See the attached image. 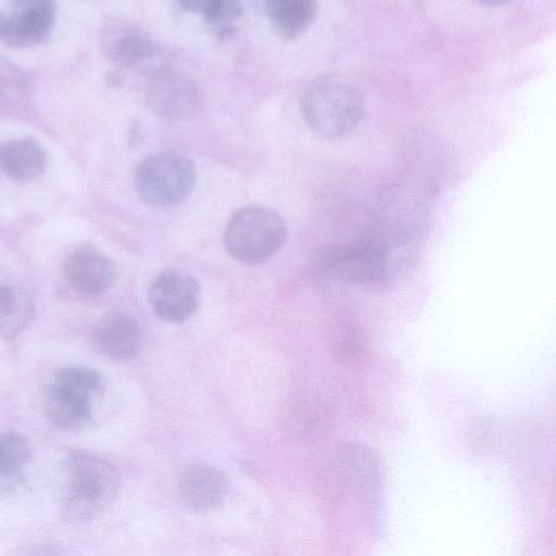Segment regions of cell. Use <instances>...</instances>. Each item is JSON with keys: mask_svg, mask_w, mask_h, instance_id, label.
I'll use <instances>...</instances> for the list:
<instances>
[{"mask_svg": "<svg viewBox=\"0 0 556 556\" xmlns=\"http://www.w3.org/2000/svg\"><path fill=\"white\" fill-rule=\"evenodd\" d=\"M68 485L62 513L76 521H92L114 502L119 475L108 459L87 451H75L66 459Z\"/></svg>", "mask_w": 556, "mask_h": 556, "instance_id": "6da1fadb", "label": "cell"}, {"mask_svg": "<svg viewBox=\"0 0 556 556\" xmlns=\"http://www.w3.org/2000/svg\"><path fill=\"white\" fill-rule=\"evenodd\" d=\"M300 109L306 124L327 138L351 132L361 122L365 101L353 85L327 80L309 87L301 98Z\"/></svg>", "mask_w": 556, "mask_h": 556, "instance_id": "7a4b0ae2", "label": "cell"}, {"mask_svg": "<svg viewBox=\"0 0 556 556\" xmlns=\"http://www.w3.org/2000/svg\"><path fill=\"white\" fill-rule=\"evenodd\" d=\"M287 239L281 216L264 206H247L229 219L224 244L228 254L247 265H257L273 257Z\"/></svg>", "mask_w": 556, "mask_h": 556, "instance_id": "3957f363", "label": "cell"}, {"mask_svg": "<svg viewBox=\"0 0 556 556\" xmlns=\"http://www.w3.org/2000/svg\"><path fill=\"white\" fill-rule=\"evenodd\" d=\"M197 179L193 163L186 155L162 151L142 159L135 170V185L140 198L157 207L173 206L192 191Z\"/></svg>", "mask_w": 556, "mask_h": 556, "instance_id": "277c9868", "label": "cell"}, {"mask_svg": "<svg viewBox=\"0 0 556 556\" xmlns=\"http://www.w3.org/2000/svg\"><path fill=\"white\" fill-rule=\"evenodd\" d=\"M386 248L372 240L348 245L327 247L313 258L314 270L321 276L351 283L381 279L388 269Z\"/></svg>", "mask_w": 556, "mask_h": 556, "instance_id": "5b68a950", "label": "cell"}, {"mask_svg": "<svg viewBox=\"0 0 556 556\" xmlns=\"http://www.w3.org/2000/svg\"><path fill=\"white\" fill-rule=\"evenodd\" d=\"M200 293L199 282L177 269L161 271L148 288L154 314L168 323H180L192 316L198 309Z\"/></svg>", "mask_w": 556, "mask_h": 556, "instance_id": "8992f818", "label": "cell"}, {"mask_svg": "<svg viewBox=\"0 0 556 556\" xmlns=\"http://www.w3.org/2000/svg\"><path fill=\"white\" fill-rule=\"evenodd\" d=\"M55 17V3L48 0L14 2L0 22L1 40L13 48H26L43 40Z\"/></svg>", "mask_w": 556, "mask_h": 556, "instance_id": "52a82bcc", "label": "cell"}, {"mask_svg": "<svg viewBox=\"0 0 556 556\" xmlns=\"http://www.w3.org/2000/svg\"><path fill=\"white\" fill-rule=\"evenodd\" d=\"M63 275L77 293L97 295L106 291L114 281L115 269L111 260L91 247L73 251L65 260Z\"/></svg>", "mask_w": 556, "mask_h": 556, "instance_id": "ba28073f", "label": "cell"}, {"mask_svg": "<svg viewBox=\"0 0 556 556\" xmlns=\"http://www.w3.org/2000/svg\"><path fill=\"white\" fill-rule=\"evenodd\" d=\"M147 101L159 114L166 117H185L200 104L197 85L184 75L163 72L153 77L147 87Z\"/></svg>", "mask_w": 556, "mask_h": 556, "instance_id": "9c48e42d", "label": "cell"}, {"mask_svg": "<svg viewBox=\"0 0 556 556\" xmlns=\"http://www.w3.org/2000/svg\"><path fill=\"white\" fill-rule=\"evenodd\" d=\"M93 348L114 361L134 358L140 349L141 332L137 321L126 313L110 312L90 333Z\"/></svg>", "mask_w": 556, "mask_h": 556, "instance_id": "30bf717a", "label": "cell"}, {"mask_svg": "<svg viewBox=\"0 0 556 556\" xmlns=\"http://www.w3.org/2000/svg\"><path fill=\"white\" fill-rule=\"evenodd\" d=\"M227 481L220 470L207 464L191 465L179 477L178 493L191 511L206 513L224 500Z\"/></svg>", "mask_w": 556, "mask_h": 556, "instance_id": "8fae6325", "label": "cell"}, {"mask_svg": "<svg viewBox=\"0 0 556 556\" xmlns=\"http://www.w3.org/2000/svg\"><path fill=\"white\" fill-rule=\"evenodd\" d=\"M92 396L58 381L46 390V412L49 420L59 428H81L91 416Z\"/></svg>", "mask_w": 556, "mask_h": 556, "instance_id": "7c38bea8", "label": "cell"}, {"mask_svg": "<svg viewBox=\"0 0 556 556\" xmlns=\"http://www.w3.org/2000/svg\"><path fill=\"white\" fill-rule=\"evenodd\" d=\"M0 165L9 178L22 182L30 181L45 172L47 155L36 139H14L1 146Z\"/></svg>", "mask_w": 556, "mask_h": 556, "instance_id": "4fadbf2b", "label": "cell"}, {"mask_svg": "<svg viewBox=\"0 0 556 556\" xmlns=\"http://www.w3.org/2000/svg\"><path fill=\"white\" fill-rule=\"evenodd\" d=\"M106 56L122 66H132L150 59L155 52L151 37L141 28L130 25L116 26L104 35Z\"/></svg>", "mask_w": 556, "mask_h": 556, "instance_id": "5bb4252c", "label": "cell"}, {"mask_svg": "<svg viewBox=\"0 0 556 556\" xmlns=\"http://www.w3.org/2000/svg\"><path fill=\"white\" fill-rule=\"evenodd\" d=\"M265 10L276 31L283 38L293 39L311 25L317 4L312 0H270Z\"/></svg>", "mask_w": 556, "mask_h": 556, "instance_id": "9a60e30c", "label": "cell"}, {"mask_svg": "<svg viewBox=\"0 0 556 556\" xmlns=\"http://www.w3.org/2000/svg\"><path fill=\"white\" fill-rule=\"evenodd\" d=\"M34 306L28 294L15 287L0 289V327L2 337L13 340L30 323Z\"/></svg>", "mask_w": 556, "mask_h": 556, "instance_id": "2e32d148", "label": "cell"}, {"mask_svg": "<svg viewBox=\"0 0 556 556\" xmlns=\"http://www.w3.org/2000/svg\"><path fill=\"white\" fill-rule=\"evenodd\" d=\"M187 11L202 13L206 23L220 36L235 31L237 21L242 16V5L237 1H182L179 3Z\"/></svg>", "mask_w": 556, "mask_h": 556, "instance_id": "e0dca14e", "label": "cell"}, {"mask_svg": "<svg viewBox=\"0 0 556 556\" xmlns=\"http://www.w3.org/2000/svg\"><path fill=\"white\" fill-rule=\"evenodd\" d=\"M30 446L20 433L9 431L0 438V476L1 480L14 479L30 458Z\"/></svg>", "mask_w": 556, "mask_h": 556, "instance_id": "ac0fdd59", "label": "cell"}, {"mask_svg": "<svg viewBox=\"0 0 556 556\" xmlns=\"http://www.w3.org/2000/svg\"><path fill=\"white\" fill-rule=\"evenodd\" d=\"M53 380L77 389L92 397L102 391L101 376L96 370L87 367H62L54 372Z\"/></svg>", "mask_w": 556, "mask_h": 556, "instance_id": "d6986e66", "label": "cell"}]
</instances>
